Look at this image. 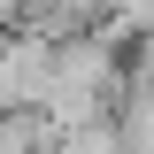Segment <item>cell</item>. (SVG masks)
I'll return each mask as SVG.
<instances>
[{
	"mask_svg": "<svg viewBox=\"0 0 154 154\" xmlns=\"http://www.w3.org/2000/svg\"><path fill=\"white\" fill-rule=\"evenodd\" d=\"M116 85H123V46H116L108 31L62 38V46H54V77H46L38 116H46L54 131L93 123V116H116Z\"/></svg>",
	"mask_w": 154,
	"mask_h": 154,
	"instance_id": "cell-1",
	"label": "cell"
},
{
	"mask_svg": "<svg viewBox=\"0 0 154 154\" xmlns=\"http://www.w3.org/2000/svg\"><path fill=\"white\" fill-rule=\"evenodd\" d=\"M54 77V46L31 31H0V116L8 108H38Z\"/></svg>",
	"mask_w": 154,
	"mask_h": 154,
	"instance_id": "cell-2",
	"label": "cell"
},
{
	"mask_svg": "<svg viewBox=\"0 0 154 154\" xmlns=\"http://www.w3.org/2000/svg\"><path fill=\"white\" fill-rule=\"evenodd\" d=\"M100 16H108V0H23V23H16V31L46 38V46H62V38L100 31Z\"/></svg>",
	"mask_w": 154,
	"mask_h": 154,
	"instance_id": "cell-3",
	"label": "cell"
},
{
	"mask_svg": "<svg viewBox=\"0 0 154 154\" xmlns=\"http://www.w3.org/2000/svg\"><path fill=\"white\" fill-rule=\"evenodd\" d=\"M46 146H54V123L38 108H8L0 116V154H46Z\"/></svg>",
	"mask_w": 154,
	"mask_h": 154,
	"instance_id": "cell-4",
	"label": "cell"
},
{
	"mask_svg": "<svg viewBox=\"0 0 154 154\" xmlns=\"http://www.w3.org/2000/svg\"><path fill=\"white\" fill-rule=\"evenodd\" d=\"M46 154H123V131H116V116H93V123H69L54 131Z\"/></svg>",
	"mask_w": 154,
	"mask_h": 154,
	"instance_id": "cell-5",
	"label": "cell"
}]
</instances>
